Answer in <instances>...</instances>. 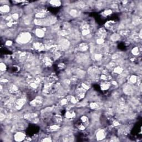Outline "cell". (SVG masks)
I'll return each instance as SVG.
<instances>
[{
	"label": "cell",
	"mask_w": 142,
	"mask_h": 142,
	"mask_svg": "<svg viewBox=\"0 0 142 142\" xmlns=\"http://www.w3.org/2000/svg\"><path fill=\"white\" fill-rule=\"evenodd\" d=\"M101 86L102 90L106 91L109 89L110 87L111 86V84H110V83L108 82L107 81H104L102 82Z\"/></svg>",
	"instance_id": "4"
},
{
	"label": "cell",
	"mask_w": 142,
	"mask_h": 142,
	"mask_svg": "<svg viewBox=\"0 0 142 142\" xmlns=\"http://www.w3.org/2000/svg\"><path fill=\"white\" fill-rule=\"evenodd\" d=\"M89 49V46L85 43H81L78 45V49L79 51L85 52Z\"/></svg>",
	"instance_id": "5"
},
{
	"label": "cell",
	"mask_w": 142,
	"mask_h": 142,
	"mask_svg": "<svg viewBox=\"0 0 142 142\" xmlns=\"http://www.w3.org/2000/svg\"><path fill=\"white\" fill-rule=\"evenodd\" d=\"M0 10L1 12L3 14H7L10 11V7L8 5H1L0 7Z\"/></svg>",
	"instance_id": "6"
},
{
	"label": "cell",
	"mask_w": 142,
	"mask_h": 142,
	"mask_svg": "<svg viewBox=\"0 0 142 142\" xmlns=\"http://www.w3.org/2000/svg\"><path fill=\"white\" fill-rule=\"evenodd\" d=\"M31 38H32V36L30 32H22L18 35L16 41L20 45H25L31 41Z\"/></svg>",
	"instance_id": "1"
},
{
	"label": "cell",
	"mask_w": 142,
	"mask_h": 142,
	"mask_svg": "<svg viewBox=\"0 0 142 142\" xmlns=\"http://www.w3.org/2000/svg\"><path fill=\"white\" fill-rule=\"evenodd\" d=\"M131 52H132V53H133V55L137 56L139 53V48L137 47H135V48H133L132 49V51H131Z\"/></svg>",
	"instance_id": "10"
},
{
	"label": "cell",
	"mask_w": 142,
	"mask_h": 142,
	"mask_svg": "<svg viewBox=\"0 0 142 142\" xmlns=\"http://www.w3.org/2000/svg\"><path fill=\"white\" fill-rule=\"evenodd\" d=\"M14 138L16 141H24L26 139V135H25L24 133L21 132V131H18L14 135Z\"/></svg>",
	"instance_id": "2"
},
{
	"label": "cell",
	"mask_w": 142,
	"mask_h": 142,
	"mask_svg": "<svg viewBox=\"0 0 142 142\" xmlns=\"http://www.w3.org/2000/svg\"><path fill=\"white\" fill-rule=\"evenodd\" d=\"M5 45L6 46H12V41L10 40H7L6 42Z\"/></svg>",
	"instance_id": "13"
},
{
	"label": "cell",
	"mask_w": 142,
	"mask_h": 142,
	"mask_svg": "<svg viewBox=\"0 0 142 142\" xmlns=\"http://www.w3.org/2000/svg\"><path fill=\"white\" fill-rule=\"evenodd\" d=\"M1 67H0V69H1V72H5V71H6V64L5 63L3 62H1Z\"/></svg>",
	"instance_id": "11"
},
{
	"label": "cell",
	"mask_w": 142,
	"mask_h": 142,
	"mask_svg": "<svg viewBox=\"0 0 142 142\" xmlns=\"http://www.w3.org/2000/svg\"><path fill=\"white\" fill-rule=\"evenodd\" d=\"M35 35L38 38H43L45 36V31L41 28H37L35 31Z\"/></svg>",
	"instance_id": "3"
},
{
	"label": "cell",
	"mask_w": 142,
	"mask_h": 142,
	"mask_svg": "<svg viewBox=\"0 0 142 142\" xmlns=\"http://www.w3.org/2000/svg\"><path fill=\"white\" fill-rule=\"evenodd\" d=\"M112 12V11L111 10H106L104 12V15L108 16V15H109V14H111Z\"/></svg>",
	"instance_id": "12"
},
{
	"label": "cell",
	"mask_w": 142,
	"mask_h": 142,
	"mask_svg": "<svg viewBox=\"0 0 142 142\" xmlns=\"http://www.w3.org/2000/svg\"><path fill=\"white\" fill-rule=\"evenodd\" d=\"M120 36L119 34H118V33H114L111 36H110V39L112 41H118L119 39L120 38Z\"/></svg>",
	"instance_id": "8"
},
{
	"label": "cell",
	"mask_w": 142,
	"mask_h": 142,
	"mask_svg": "<svg viewBox=\"0 0 142 142\" xmlns=\"http://www.w3.org/2000/svg\"><path fill=\"white\" fill-rule=\"evenodd\" d=\"M97 136V138L98 140H102L104 138H105L106 134H105V131L104 130H99L98 131V132L96 134Z\"/></svg>",
	"instance_id": "7"
},
{
	"label": "cell",
	"mask_w": 142,
	"mask_h": 142,
	"mask_svg": "<svg viewBox=\"0 0 142 142\" xmlns=\"http://www.w3.org/2000/svg\"><path fill=\"white\" fill-rule=\"evenodd\" d=\"M49 3H51V5L54 6H59L61 4V2L59 1H50Z\"/></svg>",
	"instance_id": "9"
}]
</instances>
